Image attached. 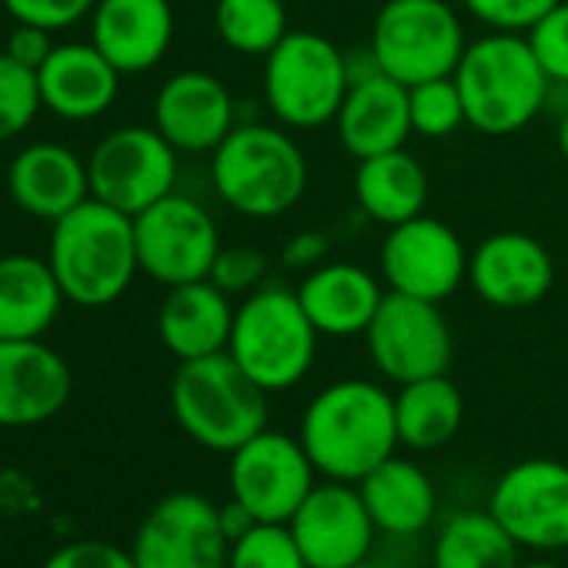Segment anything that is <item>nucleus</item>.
Masks as SVG:
<instances>
[{
  "mask_svg": "<svg viewBox=\"0 0 568 568\" xmlns=\"http://www.w3.org/2000/svg\"><path fill=\"white\" fill-rule=\"evenodd\" d=\"M382 298L385 288L378 274L352 261H325L298 284V302L322 338L365 335Z\"/></svg>",
  "mask_w": 568,
  "mask_h": 568,
  "instance_id": "5701e85b",
  "label": "nucleus"
},
{
  "mask_svg": "<svg viewBox=\"0 0 568 568\" xmlns=\"http://www.w3.org/2000/svg\"><path fill=\"white\" fill-rule=\"evenodd\" d=\"M558 151H561V158L568 161V108L558 114Z\"/></svg>",
  "mask_w": 568,
  "mask_h": 568,
  "instance_id": "37998d69",
  "label": "nucleus"
},
{
  "mask_svg": "<svg viewBox=\"0 0 568 568\" xmlns=\"http://www.w3.org/2000/svg\"><path fill=\"white\" fill-rule=\"evenodd\" d=\"M352 568H385V565H378V561L365 558V561H358V565H352Z\"/></svg>",
  "mask_w": 568,
  "mask_h": 568,
  "instance_id": "a18cd8bd",
  "label": "nucleus"
},
{
  "mask_svg": "<svg viewBox=\"0 0 568 568\" xmlns=\"http://www.w3.org/2000/svg\"><path fill=\"white\" fill-rule=\"evenodd\" d=\"M217 515H221V528H224L227 541L241 538L244 531H251V528L257 525V518H254L241 501H234V498H227L224 505H217Z\"/></svg>",
  "mask_w": 568,
  "mask_h": 568,
  "instance_id": "79ce46f5",
  "label": "nucleus"
},
{
  "mask_svg": "<svg viewBox=\"0 0 568 568\" xmlns=\"http://www.w3.org/2000/svg\"><path fill=\"white\" fill-rule=\"evenodd\" d=\"M515 538L495 521V515L465 508L452 511L432 538V568H518Z\"/></svg>",
  "mask_w": 568,
  "mask_h": 568,
  "instance_id": "c756f323",
  "label": "nucleus"
},
{
  "mask_svg": "<svg viewBox=\"0 0 568 568\" xmlns=\"http://www.w3.org/2000/svg\"><path fill=\"white\" fill-rule=\"evenodd\" d=\"M267 254L254 244H221L207 281H214L217 288L231 298H247L257 292L261 284H267Z\"/></svg>",
  "mask_w": 568,
  "mask_h": 568,
  "instance_id": "f704fd0d",
  "label": "nucleus"
},
{
  "mask_svg": "<svg viewBox=\"0 0 568 568\" xmlns=\"http://www.w3.org/2000/svg\"><path fill=\"white\" fill-rule=\"evenodd\" d=\"M264 101L271 114L295 131L335 124L352 88L345 51L318 31H288L264 58Z\"/></svg>",
  "mask_w": 568,
  "mask_h": 568,
  "instance_id": "0eeeda50",
  "label": "nucleus"
},
{
  "mask_svg": "<svg viewBox=\"0 0 568 568\" xmlns=\"http://www.w3.org/2000/svg\"><path fill=\"white\" fill-rule=\"evenodd\" d=\"M468 284L491 308H535L555 284V261L538 237L525 231H495L468 254Z\"/></svg>",
  "mask_w": 568,
  "mask_h": 568,
  "instance_id": "f3484780",
  "label": "nucleus"
},
{
  "mask_svg": "<svg viewBox=\"0 0 568 568\" xmlns=\"http://www.w3.org/2000/svg\"><path fill=\"white\" fill-rule=\"evenodd\" d=\"M71 365L44 338L0 342V428H34L71 402Z\"/></svg>",
  "mask_w": 568,
  "mask_h": 568,
  "instance_id": "a211bd4d",
  "label": "nucleus"
},
{
  "mask_svg": "<svg viewBox=\"0 0 568 568\" xmlns=\"http://www.w3.org/2000/svg\"><path fill=\"white\" fill-rule=\"evenodd\" d=\"M318 485V471L298 435L264 428L227 455V491L257 521L288 525Z\"/></svg>",
  "mask_w": 568,
  "mask_h": 568,
  "instance_id": "1a4fd4ad",
  "label": "nucleus"
},
{
  "mask_svg": "<svg viewBox=\"0 0 568 568\" xmlns=\"http://www.w3.org/2000/svg\"><path fill=\"white\" fill-rule=\"evenodd\" d=\"M465 11L498 34H528L558 0H462Z\"/></svg>",
  "mask_w": 568,
  "mask_h": 568,
  "instance_id": "e433bc0d",
  "label": "nucleus"
},
{
  "mask_svg": "<svg viewBox=\"0 0 568 568\" xmlns=\"http://www.w3.org/2000/svg\"><path fill=\"white\" fill-rule=\"evenodd\" d=\"M174 41L171 0H98L91 44L121 71L144 74L164 61Z\"/></svg>",
  "mask_w": 568,
  "mask_h": 568,
  "instance_id": "412c9836",
  "label": "nucleus"
},
{
  "mask_svg": "<svg viewBox=\"0 0 568 568\" xmlns=\"http://www.w3.org/2000/svg\"><path fill=\"white\" fill-rule=\"evenodd\" d=\"M211 184L244 217H281L305 197L308 158L288 131L274 124H234L211 151Z\"/></svg>",
  "mask_w": 568,
  "mask_h": 568,
  "instance_id": "20e7f679",
  "label": "nucleus"
},
{
  "mask_svg": "<svg viewBox=\"0 0 568 568\" xmlns=\"http://www.w3.org/2000/svg\"><path fill=\"white\" fill-rule=\"evenodd\" d=\"M214 31L234 54L267 58L292 28L284 0H217Z\"/></svg>",
  "mask_w": 568,
  "mask_h": 568,
  "instance_id": "7c9ffc66",
  "label": "nucleus"
},
{
  "mask_svg": "<svg viewBox=\"0 0 568 568\" xmlns=\"http://www.w3.org/2000/svg\"><path fill=\"white\" fill-rule=\"evenodd\" d=\"M488 511L528 551L568 548V465L525 458L505 468L488 495Z\"/></svg>",
  "mask_w": 568,
  "mask_h": 568,
  "instance_id": "ddd939ff",
  "label": "nucleus"
},
{
  "mask_svg": "<svg viewBox=\"0 0 568 568\" xmlns=\"http://www.w3.org/2000/svg\"><path fill=\"white\" fill-rule=\"evenodd\" d=\"M518 568H565V565H558L551 558H535V561H521Z\"/></svg>",
  "mask_w": 568,
  "mask_h": 568,
  "instance_id": "c03bdc74",
  "label": "nucleus"
},
{
  "mask_svg": "<svg viewBox=\"0 0 568 568\" xmlns=\"http://www.w3.org/2000/svg\"><path fill=\"white\" fill-rule=\"evenodd\" d=\"M227 548L217 505L201 491H174L144 515L128 551L138 568H227Z\"/></svg>",
  "mask_w": 568,
  "mask_h": 568,
  "instance_id": "2eb2a0df",
  "label": "nucleus"
},
{
  "mask_svg": "<svg viewBox=\"0 0 568 568\" xmlns=\"http://www.w3.org/2000/svg\"><path fill=\"white\" fill-rule=\"evenodd\" d=\"M355 201H358L362 214L382 227L412 221V217L425 214L428 171L405 148L365 158L355 168Z\"/></svg>",
  "mask_w": 568,
  "mask_h": 568,
  "instance_id": "cd10ccee",
  "label": "nucleus"
},
{
  "mask_svg": "<svg viewBox=\"0 0 568 568\" xmlns=\"http://www.w3.org/2000/svg\"><path fill=\"white\" fill-rule=\"evenodd\" d=\"M332 251V237L325 231H298L295 237H288V244L281 247V264L288 271H312L318 264L328 261Z\"/></svg>",
  "mask_w": 568,
  "mask_h": 568,
  "instance_id": "ea45409f",
  "label": "nucleus"
},
{
  "mask_svg": "<svg viewBox=\"0 0 568 568\" xmlns=\"http://www.w3.org/2000/svg\"><path fill=\"white\" fill-rule=\"evenodd\" d=\"M234 308L231 295L207 277L174 284L158 308V338L178 362L227 352Z\"/></svg>",
  "mask_w": 568,
  "mask_h": 568,
  "instance_id": "393cba45",
  "label": "nucleus"
},
{
  "mask_svg": "<svg viewBox=\"0 0 568 568\" xmlns=\"http://www.w3.org/2000/svg\"><path fill=\"white\" fill-rule=\"evenodd\" d=\"M308 568H352L375 551L382 535L365 508L358 485L318 481L288 521Z\"/></svg>",
  "mask_w": 568,
  "mask_h": 568,
  "instance_id": "dca6fc26",
  "label": "nucleus"
},
{
  "mask_svg": "<svg viewBox=\"0 0 568 568\" xmlns=\"http://www.w3.org/2000/svg\"><path fill=\"white\" fill-rule=\"evenodd\" d=\"M375 528L388 538H418L435 525L438 491L432 475L412 458H385L358 481Z\"/></svg>",
  "mask_w": 568,
  "mask_h": 568,
  "instance_id": "a878e982",
  "label": "nucleus"
},
{
  "mask_svg": "<svg viewBox=\"0 0 568 568\" xmlns=\"http://www.w3.org/2000/svg\"><path fill=\"white\" fill-rule=\"evenodd\" d=\"M88 178L91 197L134 217L174 191L178 151L154 124H128L94 144Z\"/></svg>",
  "mask_w": 568,
  "mask_h": 568,
  "instance_id": "f8f14e48",
  "label": "nucleus"
},
{
  "mask_svg": "<svg viewBox=\"0 0 568 568\" xmlns=\"http://www.w3.org/2000/svg\"><path fill=\"white\" fill-rule=\"evenodd\" d=\"M375 372L395 385L448 375L455 338L442 305L385 292L368 332L362 335Z\"/></svg>",
  "mask_w": 568,
  "mask_h": 568,
  "instance_id": "9b49d317",
  "label": "nucleus"
},
{
  "mask_svg": "<svg viewBox=\"0 0 568 568\" xmlns=\"http://www.w3.org/2000/svg\"><path fill=\"white\" fill-rule=\"evenodd\" d=\"M368 48L388 78L412 88L455 74L468 38L448 0H385Z\"/></svg>",
  "mask_w": 568,
  "mask_h": 568,
  "instance_id": "6e6552de",
  "label": "nucleus"
},
{
  "mask_svg": "<svg viewBox=\"0 0 568 568\" xmlns=\"http://www.w3.org/2000/svg\"><path fill=\"white\" fill-rule=\"evenodd\" d=\"M64 302L48 257L0 254V342L44 338Z\"/></svg>",
  "mask_w": 568,
  "mask_h": 568,
  "instance_id": "bb28decb",
  "label": "nucleus"
},
{
  "mask_svg": "<svg viewBox=\"0 0 568 568\" xmlns=\"http://www.w3.org/2000/svg\"><path fill=\"white\" fill-rule=\"evenodd\" d=\"M14 24H34L44 31H64L91 18L98 0H0Z\"/></svg>",
  "mask_w": 568,
  "mask_h": 568,
  "instance_id": "4c0bfd02",
  "label": "nucleus"
},
{
  "mask_svg": "<svg viewBox=\"0 0 568 568\" xmlns=\"http://www.w3.org/2000/svg\"><path fill=\"white\" fill-rule=\"evenodd\" d=\"M41 111L44 104L38 71L18 64L8 51H0V144L21 138Z\"/></svg>",
  "mask_w": 568,
  "mask_h": 568,
  "instance_id": "473e14b6",
  "label": "nucleus"
},
{
  "mask_svg": "<svg viewBox=\"0 0 568 568\" xmlns=\"http://www.w3.org/2000/svg\"><path fill=\"white\" fill-rule=\"evenodd\" d=\"M4 51H8L18 64H24V68L38 71V68L51 58L54 41H51V31H44V28H34V24H14V31H11V38H8Z\"/></svg>",
  "mask_w": 568,
  "mask_h": 568,
  "instance_id": "a19ab883",
  "label": "nucleus"
},
{
  "mask_svg": "<svg viewBox=\"0 0 568 568\" xmlns=\"http://www.w3.org/2000/svg\"><path fill=\"white\" fill-rule=\"evenodd\" d=\"M134 244L141 274L164 288H174V284L211 274V264L221 251V231L201 201L171 191L134 214Z\"/></svg>",
  "mask_w": 568,
  "mask_h": 568,
  "instance_id": "9d476101",
  "label": "nucleus"
},
{
  "mask_svg": "<svg viewBox=\"0 0 568 568\" xmlns=\"http://www.w3.org/2000/svg\"><path fill=\"white\" fill-rule=\"evenodd\" d=\"M8 194L24 214L54 224L91 197L88 161L58 141H34L14 154Z\"/></svg>",
  "mask_w": 568,
  "mask_h": 568,
  "instance_id": "4be33fe9",
  "label": "nucleus"
},
{
  "mask_svg": "<svg viewBox=\"0 0 568 568\" xmlns=\"http://www.w3.org/2000/svg\"><path fill=\"white\" fill-rule=\"evenodd\" d=\"M408 111H412V134L422 138H448L465 121V104L458 94L455 78H432L408 88Z\"/></svg>",
  "mask_w": 568,
  "mask_h": 568,
  "instance_id": "2f4dec72",
  "label": "nucleus"
},
{
  "mask_svg": "<svg viewBox=\"0 0 568 568\" xmlns=\"http://www.w3.org/2000/svg\"><path fill=\"white\" fill-rule=\"evenodd\" d=\"M531 54L551 84H568V0L558 4L525 34Z\"/></svg>",
  "mask_w": 568,
  "mask_h": 568,
  "instance_id": "c9c22d12",
  "label": "nucleus"
},
{
  "mask_svg": "<svg viewBox=\"0 0 568 568\" xmlns=\"http://www.w3.org/2000/svg\"><path fill=\"white\" fill-rule=\"evenodd\" d=\"M318 328L284 284H261L234 308L227 355L267 395L288 392L308 378L318 352Z\"/></svg>",
  "mask_w": 568,
  "mask_h": 568,
  "instance_id": "39448f33",
  "label": "nucleus"
},
{
  "mask_svg": "<svg viewBox=\"0 0 568 568\" xmlns=\"http://www.w3.org/2000/svg\"><path fill=\"white\" fill-rule=\"evenodd\" d=\"M41 568H138V565H134L131 551H124L111 541L81 538V541H68L58 551H51Z\"/></svg>",
  "mask_w": 568,
  "mask_h": 568,
  "instance_id": "58836bf2",
  "label": "nucleus"
},
{
  "mask_svg": "<svg viewBox=\"0 0 568 568\" xmlns=\"http://www.w3.org/2000/svg\"><path fill=\"white\" fill-rule=\"evenodd\" d=\"M171 412L194 445L231 455L267 428V392L251 382L227 352H217L178 365L171 378Z\"/></svg>",
  "mask_w": 568,
  "mask_h": 568,
  "instance_id": "423d86ee",
  "label": "nucleus"
},
{
  "mask_svg": "<svg viewBox=\"0 0 568 568\" xmlns=\"http://www.w3.org/2000/svg\"><path fill=\"white\" fill-rule=\"evenodd\" d=\"M468 254L458 231L432 214L388 227L378 267L388 292L442 305L468 281Z\"/></svg>",
  "mask_w": 568,
  "mask_h": 568,
  "instance_id": "4468645a",
  "label": "nucleus"
},
{
  "mask_svg": "<svg viewBox=\"0 0 568 568\" xmlns=\"http://www.w3.org/2000/svg\"><path fill=\"white\" fill-rule=\"evenodd\" d=\"M452 78L458 84L468 128L488 138H508L528 128L545 111L551 88L525 34L498 31L468 41Z\"/></svg>",
  "mask_w": 568,
  "mask_h": 568,
  "instance_id": "7ed1b4c3",
  "label": "nucleus"
},
{
  "mask_svg": "<svg viewBox=\"0 0 568 568\" xmlns=\"http://www.w3.org/2000/svg\"><path fill=\"white\" fill-rule=\"evenodd\" d=\"M298 438L322 478L358 485L402 445L395 395L368 378L332 382L308 402Z\"/></svg>",
  "mask_w": 568,
  "mask_h": 568,
  "instance_id": "f257e3e1",
  "label": "nucleus"
},
{
  "mask_svg": "<svg viewBox=\"0 0 568 568\" xmlns=\"http://www.w3.org/2000/svg\"><path fill=\"white\" fill-rule=\"evenodd\" d=\"M227 568H308L288 525L257 521L251 531L231 541Z\"/></svg>",
  "mask_w": 568,
  "mask_h": 568,
  "instance_id": "72a5a7b5",
  "label": "nucleus"
},
{
  "mask_svg": "<svg viewBox=\"0 0 568 568\" xmlns=\"http://www.w3.org/2000/svg\"><path fill=\"white\" fill-rule=\"evenodd\" d=\"M335 131H338L342 148L355 161L405 148V141L412 138L408 88L388 78L385 71L365 81H355L342 101Z\"/></svg>",
  "mask_w": 568,
  "mask_h": 568,
  "instance_id": "b1692460",
  "label": "nucleus"
},
{
  "mask_svg": "<svg viewBox=\"0 0 568 568\" xmlns=\"http://www.w3.org/2000/svg\"><path fill=\"white\" fill-rule=\"evenodd\" d=\"M121 78L124 74L91 41L54 44L51 58L38 68L41 104L61 121L88 124L114 108Z\"/></svg>",
  "mask_w": 568,
  "mask_h": 568,
  "instance_id": "aec40b11",
  "label": "nucleus"
},
{
  "mask_svg": "<svg viewBox=\"0 0 568 568\" xmlns=\"http://www.w3.org/2000/svg\"><path fill=\"white\" fill-rule=\"evenodd\" d=\"M48 261L71 305L108 308L124 298L141 274L134 217L98 197H88L51 224Z\"/></svg>",
  "mask_w": 568,
  "mask_h": 568,
  "instance_id": "f03ea898",
  "label": "nucleus"
},
{
  "mask_svg": "<svg viewBox=\"0 0 568 568\" xmlns=\"http://www.w3.org/2000/svg\"><path fill=\"white\" fill-rule=\"evenodd\" d=\"M395 422H398V442L408 452H438L462 432L465 398L448 375L418 378L398 385Z\"/></svg>",
  "mask_w": 568,
  "mask_h": 568,
  "instance_id": "c85d7f7f",
  "label": "nucleus"
},
{
  "mask_svg": "<svg viewBox=\"0 0 568 568\" xmlns=\"http://www.w3.org/2000/svg\"><path fill=\"white\" fill-rule=\"evenodd\" d=\"M234 124V98L211 71H178L154 94V128L178 154H211Z\"/></svg>",
  "mask_w": 568,
  "mask_h": 568,
  "instance_id": "6ab92c4d",
  "label": "nucleus"
}]
</instances>
